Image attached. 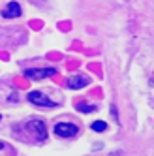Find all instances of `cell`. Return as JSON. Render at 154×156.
Instances as JSON below:
<instances>
[{
    "label": "cell",
    "instance_id": "cell-9",
    "mask_svg": "<svg viewBox=\"0 0 154 156\" xmlns=\"http://www.w3.org/2000/svg\"><path fill=\"white\" fill-rule=\"evenodd\" d=\"M4 149V143H0V151H2Z\"/></svg>",
    "mask_w": 154,
    "mask_h": 156
},
{
    "label": "cell",
    "instance_id": "cell-3",
    "mask_svg": "<svg viewBox=\"0 0 154 156\" xmlns=\"http://www.w3.org/2000/svg\"><path fill=\"white\" fill-rule=\"evenodd\" d=\"M25 75L28 77V79L40 81V79H45V77L57 75V70L54 68H30V70H25Z\"/></svg>",
    "mask_w": 154,
    "mask_h": 156
},
{
    "label": "cell",
    "instance_id": "cell-5",
    "mask_svg": "<svg viewBox=\"0 0 154 156\" xmlns=\"http://www.w3.org/2000/svg\"><path fill=\"white\" fill-rule=\"evenodd\" d=\"M21 15V6L17 2H9L4 9H2V17L4 19H15Z\"/></svg>",
    "mask_w": 154,
    "mask_h": 156
},
{
    "label": "cell",
    "instance_id": "cell-6",
    "mask_svg": "<svg viewBox=\"0 0 154 156\" xmlns=\"http://www.w3.org/2000/svg\"><path fill=\"white\" fill-rule=\"evenodd\" d=\"M90 83L89 77H85V75H72L70 79H68V87L73 88V90H77V88H83Z\"/></svg>",
    "mask_w": 154,
    "mask_h": 156
},
{
    "label": "cell",
    "instance_id": "cell-8",
    "mask_svg": "<svg viewBox=\"0 0 154 156\" xmlns=\"http://www.w3.org/2000/svg\"><path fill=\"white\" fill-rule=\"evenodd\" d=\"M75 107L79 109L81 113H90V111H96V105H90V104H85V102H81V104H77Z\"/></svg>",
    "mask_w": 154,
    "mask_h": 156
},
{
    "label": "cell",
    "instance_id": "cell-1",
    "mask_svg": "<svg viewBox=\"0 0 154 156\" xmlns=\"http://www.w3.org/2000/svg\"><path fill=\"white\" fill-rule=\"evenodd\" d=\"M54 133L58 137H73L79 133V126L72 124V122H58V124H54Z\"/></svg>",
    "mask_w": 154,
    "mask_h": 156
},
{
    "label": "cell",
    "instance_id": "cell-2",
    "mask_svg": "<svg viewBox=\"0 0 154 156\" xmlns=\"http://www.w3.org/2000/svg\"><path fill=\"white\" fill-rule=\"evenodd\" d=\"M28 102L32 104V105H38V107H54L57 104L53 102V100H49L43 92H40V90H32V92H28Z\"/></svg>",
    "mask_w": 154,
    "mask_h": 156
},
{
    "label": "cell",
    "instance_id": "cell-4",
    "mask_svg": "<svg viewBox=\"0 0 154 156\" xmlns=\"http://www.w3.org/2000/svg\"><path fill=\"white\" fill-rule=\"evenodd\" d=\"M26 126H28L30 130H34L41 141H43V139H47V128H45V122H43V120L32 119V120H28V124H26Z\"/></svg>",
    "mask_w": 154,
    "mask_h": 156
},
{
    "label": "cell",
    "instance_id": "cell-7",
    "mask_svg": "<svg viewBox=\"0 0 154 156\" xmlns=\"http://www.w3.org/2000/svg\"><path fill=\"white\" fill-rule=\"evenodd\" d=\"M90 128L94 132H103V130H107V122L105 120H94L92 124H90Z\"/></svg>",
    "mask_w": 154,
    "mask_h": 156
},
{
    "label": "cell",
    "instance_id": "cell-10",
    "mask_svg": "<svg viewBox=\"0 0 154 156\" xmlns=\"http://www.w3.org/2000/svg\"><path fill=\"white\" fill-rule=\"evenodd\" d=\"M0 120H2V117H0Z\"/></svg>",
    "mask_w": 154,
    "mask_h": 156
}]
</instances>
